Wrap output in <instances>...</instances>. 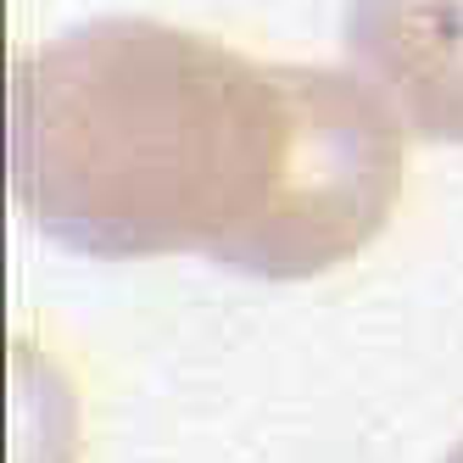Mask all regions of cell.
I'll list each match as a JSON object with an SVG mask.
<instances>
[{"label":"cell","instance_id":"6da1fadb","mask_svg":"<svg viewBox=\"0 0 463 463\" xmlns=\"http://www.w3.org/2000/svg\"><path fill=\"white\" fill-rule=\"evenodd\" d=\"M396 123L357 73L95 17L17 68L12 184L28 223L84 257L195 251L257 279H313L396 213Z\"/></svg>","mask_w":463,"mask_h":463},{"label":"cell","instance_id":"7a4b0ae2","mask_svg":"<svg viewBox=\"0 0 463 463\" xmlns=\"http://www.w3.org/2000/svg\"><path fill=\"white\" fill-rule=\"evenodd\" d=\"M346 51L413 135L463 146V0H352Z\"/></svg>","mask_w":463,"mask_h":463},{"label":"cell","instance_id":"3957f363","mask_svg":"<svg viewBox=\"0 0 463 463\" xmlns=\"http://www.w3.org/2000/svg\"><path fill=\"white\" fill-rule=\"evenodd\" d=\"M447 463H463V441H458V447H452V452H447Z\"/></svg>","mask_w":463,"mask_h":463}]
</instances>
